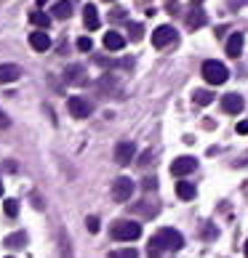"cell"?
<instances>
[{"mask_svg":"<svg viewBox=\"0 0 248 258\" xmlns=\"http://www.w3.org/2000/svg\"><path fill=\"white\" fill-rule=\"evenodd\" d=\"M30 45H32V48L35 51H48L51 48V37H48V32H32L30 35Z\"/></svg>","mask_w":248,"mask_h":258,"instance_id":"cell-13","label":"cell"},{"mask_svg":"<svg viewBox=\"0 0 248 258\" xmlns=\"http://www.w3.org/2000/svg\"><path fill=\"white\" fill-rule=\"evenodd\" d=\"M78 48H80V51H91V48H93V40H91V37H80V40H78Z\"/></svg>","mask_w":248,"mask_h":258,"instance_id":"cell-27","label":"cell"},{"mask_svg":"<svg viewBox=\"0 0 248 258\" xmlns=\"http://www.w3.org/2000/svg\"><path fill=\"white\" fill-rule=\"evenodd\" d=\"M184 24H187V30H200V27L206 24V11L203 8H189L187 16H184Z\"/></svg>","mask_w":248,"mask_h":258,"instance_id":"cell-10","label":"cell"},{"mask_svg":"<svg viewBox=\"0 0 248 258\" xmlns=\"http://www.w3.org/2000/svg\"><path fill=\"white\" fill-rule=\"evenodd\" d=\"M192 99H195V104H200V107H208V104L214 101V93L200 88V91H195V93H192Z\"/></svg>","mask_w":248,"mask_h":258,"instance_id":"cell-20","label":"cell"},{"mask_svg":"<svg viewBox=\"0 0 248 258\" xmlns=\"http://www.w3.org/2000/svg\"><path fill=\"white\" fill-rule=\"evenodd\" d=\"M123 19H126V8H115L112 11V22H123Z\"/></svg>","mask_w":248,"mask_h":258,"instance_id":"cell-29","label":"cell"},{"mask_svg":"<svg viewBox=\"0 0 248 258\" xmlns=\"http://www.w3.org/2000/svg\"><path fill=\"white\" fill-rule=\"evenodd\" d=\"M85 226H88V232H99V218L88 216V218H85Z\"/></svg>","mask_w":248,"mask_h":258,"instance_id":"cell-26","label":"cell"},{"mask_svg":"<svg viewBox=\"0 0 248 258\" xmlns=\"http://www.w3.org/2000/svg\"><path fill=\"white\" fill-rule=\"evenodd\" d=\"M237 133H248V122H245V120L237 122Z\"/></svg>","mask_w":248,"mask_h":258,"instance_id":"cell-32","label":"cell"},{"mask_svg":"<svg viewBox=\"0 0 248 258\" xmlns=\"http://www.w3.org/2000/svg\"><path fill=\"white\" fill-rule=\"evenodd\" d=\"M184 245V237L176 232V229H171V226H166V229H160V232L150 240V247H147V253H150V258H158L163 250H179V247Z\"/></svg>","mask_w":248,"mask_h":258,"instance_id":"cell-1","label":"cell"},{"mask_svg":"<svg viewBox=\"0 0 248 258\" xmlns=\"http://www.w3.org/2000/svg\"><path fill=\"white\" fill-rule=\"evenodd\" d=\"M62 253H64V258H72V253H70V240L62 234Z\"/></svg>","mask_w":248,"mask_h":258,"instance_id":"cell-28","label":"cell"},{"mask_svg":"<svg viewBox=\"0 0 248 258\" xmlns=\"http://www.w3.org/2000/svg\"><path fill=\"white\" fill-rule=\"evenodd\" d=\"M158 184H155V178H144V189H155Z\"/></svg>","mask_w":248,"mask_h":258,"instance_id":"cell-31","label":"cell"},{"mask_svg":"<svg viewBox=\"0 0 248 258\" xmlns=\"http://www.w3.org/2000/svg\"><path fill=\"white\" fill-rule=\"evenodd\" d=\"M0 195H3V181H0Z\"/></svg>","mask_w":248,"mask_h":258,"instance_id":"cell-34","label":"cell"},{"mask_svg":"<svg viewBox=\"0 0 248 258\" xmlns=\"http://www.w3.org/2000/svg\"><path fill=\"white\" fill-rule=\"evenodd\" d=\"M67 109H70V114H72V117H78V120H85V117H88V114H91V104L88 101H85L83 96H70V99H67Z\"/></svg>","mask_w":248,"mask_h":258,"instance_id":"cell-6","label":"cell"},{"mask_svg":"<svg viewBox=\"0 0 248 258\" xmlns=\"http://www.w3.org/2000/svg\"><path fill=\"white\" fill-rule=\"evenodd\" d=\"M192 3H195V6H197V3H203V0H192Z\"/></svg>","mask_w":248,"mask_h":258,"instance_id":"cell-35","label":"cell"},{"mask_svg":"<svg viewBox=\"0 0 248 258\" xmlns=\"http://www.w3.org/2000/svg\"><path fill=\"white\" fill-rule=\"evenodd\" d=\"M171 43H176V30L171 24H163L152 32V45H155V48H166Z\"/></svg>","mask_w":248,"mask_h":258,"instance_id":"cell-5","label":"cell"},{"mask_svg":"<svg viewBox=\"0 0 248 258\" xmlns=\"http://www.w3.org/2000/svg\"><path fill=\"white\" fill-rule=\"evenodd\" d=\"M139 3H147V0H139Z\"/></svg>","mask_w":248,"mask_h":258,"instance_id":"cell-36","label":"cell"},{"mask_svg":"<svg viewBox=\"0 0 248 258\" xmlns=\"http://www.w3.org/2000/svg\"><path fill=\"white\" fill-rule=\"evenodd\" d=\"M123 45H126V37L120 32H107L104 35V48L107 51H123Z\"/></svg>","mask_w":248,"mask_h":258,"instance_id":"cell-15","label":"cell"},{"mask_svg":"<svg viewBox=\"0 0 248 258\" xmlns=\"http://www.w3.org/2000/svg\"><path fill=\"white\" fill-rule=\"evenodd\" d=\"M176 195L182 200H195L197 192H195V186L189 184V181H179V184H176Z\"/></svg>","mask_w":248,"mask_h":258,"instance_id":"cell-19","label":"cell"},{"mask_svg":"<svg viewBox=\"0 0 248 258\" xmlns=\"http://www.w3.org/2000/svg\"><path fill=\"white\" fill-rule=\"evenodd\" d=\"M64 78L70 80V83H85V78H83V67H70Z\"/></svg>","mask_w":248,"mask_h":258,"instance_id":"cell-21","label":"cell"},{"mask_svg":"<svg viewBox=\"0 0 248 258\" xmlns=\"http://www.w3.org/2000/svg\"><path fill=\"white\" fill-rule=\"evenodd\" d=\"M133 210H136V213H144L147 218H152V216L158 213V205H152V208L150 205H133Z\"/></svg>","mask_w":248,"mask_h":258,"instance_id":"cell-25","label":"cell"},{"mask_svg":"<svg viewBox=\"0 0 248 258\" xmlns=\"http://www.w3.org/2000/svg\"><path fill=\"white\" fill-rule=\"evenodd\" d=\"M197 168V160L195 157H176L174 162H171V173L174 176H187V173H192V170Z\"/></svg>","mask_w":248,"mask_h":258,"instance_id":"cell-7","label":"cell"},{"mask_svg":"<svg viewBox=\"0 0 248 258\" xmlns=\"http://www.w3.org/2000/svg\"><path fill=\"white\" fill-rule=\"evenodd\" d=\"M131 195H133V181L128 176L115 178V184H112V200L115 203H128Z\"/></svg>","mask_w":248,"mask_h":258,"instance_id":"cell-4","label":"cell"},{"mask_svg":"<svg viewBox=\"0 0 248 258\" xmlns=\"http://www.w3.org/2000/svg\"><path fill=\"white\" fill-rule=\"evenodd\" d=\"M107 3H112V0H107Z\"/></svg>","mask_w":248,"mask_h":258,"instance_id":"cell-37","label":"cell"},{"mask_svg":"<svg viewBox=\"0 0 248 258\" xmlns=\"http://www.w3.org/2000/svg\"><path fill=\"white\" fill-rule=\"evenodd\" d=\"M245 107V99L240 96V93H227V96L222 99V109L227 114H240Z\"/></svg>","mask_w":248,"mask_h":258,"instance_id":"cell-8","label":"cell"},{"mask_svg":"<svg viewBox=\"0 0 248 258\" xmlns=\"http://www.w3.org/2000/svg\"><path fill=\"white\" fill-rule=\"evenodd\" d=\"M110 258H139V253L133 247H123V250H112Z\"/></svg>","mask_w":248,"mask_h":258,"instance_id":"cell-22","label":"cell"},{"mask_svg":"<svg viewBox=\"0 0 248 258\" xmlns=\"http://www.w3.org/2000/svg\"><path fill=\"white\" fill-rule=\"evenodd\" d=\"M245 258H248V240H245Z\"/></svg>","mask_w":248,"mask_h":258,"instance_id":"cell-33","label":"cell"},{"mask_svg":"<svg viewBox=\"0 0 248 258\" xmlns=\"http://www.w3.org/2000/svg\"><path fill=\"white\" fill-rule=\"evenodd\" d=\"M83 24L88 27V30H99V11H96V6H85L83 8Z\"/></svg>","mask_w":248,"mask_h":258,"instance_id":"cell-14","label":"cell"},{"mask_svg":"<svg viewBox=\"0 0 248 258\" xmlns=\"http://www.w3.org/2000/svg\"><path fill=\"white\" fill-rule=\"evenodd\" d=\"M133 155H136L133 141H120V144L115 147V162L118 165H128V162L133 160Z\"/></svg>","mask_w":248,"mask_h":258,"instance_id":"cell-9","label":"cell"},{"mask_svg":"<svg viewBox=\"0 0 248 258\" xmlns=\"http://www.w3.org/2000/svg\"><path fill=\"white\" fill-rule=\"evenodd\" d=\"M128 32H131V40H133V43H139V40H141V35H144V27L133 22V24H128Z\"/></svg>","mask_w":248,"mask_h":258,"instance_id":"cell-23","label":"cell"},{"mask_svg":"<svg viewBox=\"0 0 248 258\" xmlns=\"http://www.w3.org/2000/svg\"><path fill=\"white\" fill-rule=\"evenodd\" d=\"M110 234H112V240H118V242H133V240L141 237V224H136V221H115L112 229H110Z\"/></svg>","mask_w":248,"mask_h":258,"instance_id":"cell-2","label":"cell"},{"mask_svg":"<svg viewBox=\"0 0 248 258\" xmlns=\"http://www.w3.org/2000/svg\"><path fill=\"white\" fill-rule=\"evenodd\" d=\"M72 16V3L70 0H59L54 3V19H70Z\"/></svg>","mask_w":248,"mask_h":258,"instance_id":"cell-16","label":"cell"},{"mask_svg":"<svg viewBox=\"0 0 248 258\" xmlns=\"http://www.w3.org/2000/svg\"><path fill=\"white\" fill-rule=\"evenodd\" d=\"M8 125H11V120H8V117H6V112L0 109V128H8Z\"/></svg>","mask_w":248,"mask_h":258,"instance_id":"cell-30","label":"cell"},{"mask_svg":"<svg viewBox=\"0 0 248 258\" xmlns=\"http://www.w3.org/2000/svg\"><path fill=\"white\" fill-rule=\"evenodd\" d=\"M200 72H203L206 83H211V85H222V83H227V78H230L227 67H224L222 61H216V59H208V61H203V67H200Z\"/></svg>","mask_w":248,"mask_h":258,"instance_id":"cell-3","label":"cell"},{"mask_svg":"<svg viewBox=\"0 0 248 258\" xmlns=\"http://www.w3.org/2000/svg\"><path fill=\"white\" fill-rule=\"evenodd\" d=\"M27 245V234L24 232H14L6 237V247H11V250H16V247H24Z\"/></svg>","mask_w":248,"mask_h":258,"instance_id":"cell-17","label":"cell"},{"mask_svg":"<svg viewBox=\"0 0 248 258\" xmlns=\"http://www.w3.org/2000/svg\"><path fill=\"white\" fill-rule=\"evenodd\" d=\"M3 210H6V216H8V218H16V213H19V203H16V200H6V203H3Z\"/></svg>","mask_w":248,"mask_h":258,"instance_id":"cell-24","label":"cell"},{"mask_svg":"<svg viewBox=\"0 0 248 258\" xmlns=\"http://www.w3.org/2000/svg\"><path fill=\"white\" fill-rule=\"evenodd\" d=\"M30 22H32L35 27H40V30L45 32V30H48V24H51V16L43 14V11H32V14H30Z\"/></svg>","mask_w":248,"mask_h":258,"instance_id":"cell-18","label":"cell"},{"mask_svg":"<svg viewBox=\"0 0 248 258\" xmlns=\"http://www.w3.org/2000/svg\"><path fill=\"white\" fill-rule=\"evenodd\" d=\"M22 78V70L16 64H0V83H16Z\"/></svg>","mask_w":248,"mask_h":258,"instance_id":"cell-12","label":"cell"},{"mask_svg":"<svg viewBox=\"0 0 248 258\" xmlns=\"http://www.w3.org/2000/svg\"><path fill=\"white\" fill-rule=\"evenodd\" d=\"M243 32H232L230 37H227V56H230V59H237V56L243 53Z\"/></svg>","mask_w":248,"mask_h":258,"instance_id":"cell-11","label":"cell"}]
</instances>
